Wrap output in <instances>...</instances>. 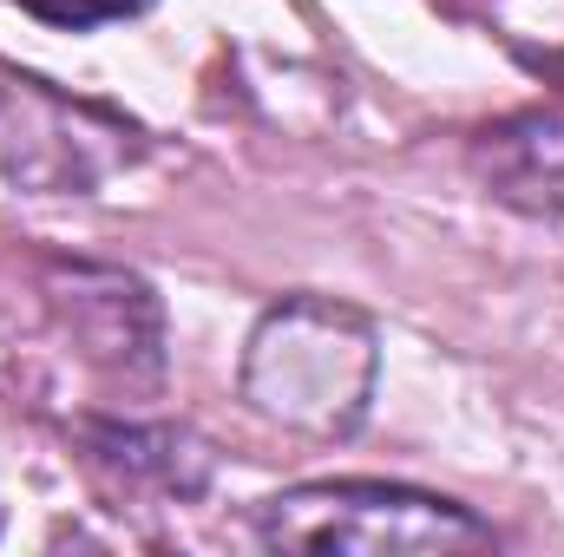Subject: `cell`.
I'll list each match as a JSON object with an SVG mask.
<instances>
[{
  "instance_id": "3957f363",
  "label": "cell",
  "mask_w": 564,
  "mask_h": 557,
  "mask_svg": "<svg viewBox=\"0 0 564 557\" xmlns=\"http://www.w3.org/2000/svg\"><path fill=\"white\" fill-rule=\"evenodd\" d=\"M473 171L486 197L564 223V112H512L473 139Z\"/></svg>"
},
{
  "instance_id": "277c9868",
  "label": "cell",
  "mask_w": 564,
  "mask_h": 557,
  "mask_svg": "<svg viewBox=\"0 0 564 557\" xmlns=\"http://www.w3.org/2000/svg\"><path fill=\"white\" fill-rule=\"evenodd\" d=\"M93 446H99V459L112 466V472H126V479H144V485H158V492H177V499H191L197 485H204V452L184 439V433H171V426H93Z\"/></svg>"
},
{
  "instance_id": "6da1fadb",
  "label": "cell",
  "mask_w": 564,
  "mask_h": 557,
  "mask_svg": "<svg viewBox=\"0 0 564 557\" xmlns=\"http://www.w3.org/2000/svg\"><path fill=\"white\" fill-rule=\"evenodd\" d=\"M375 368H381V348H375L368 315H355L341 302H322V295H289L250 335L243 394L276 426L341 439L368 414Z\"/></svg>"
},
{
  "instance_id": "7a4b0ae2",
  "label": "cell",
  "mask_w": 564,
  "mask_h": 557,
  "mask_svg": "<svg viewBox=\"0 0 564 557\" xmlns=\"http://www.w3.org/2000/svg\"><path fill=\"white\" fill-rule=\"evenodd\" d=\"M257 538L270 551H335V557H446L486 551L492 525L453 499L381 479H328L295 485L257 505Z\"/></svg>"
},
{
  "instance_id": "5b68a950",
  "label": "cell",
  "mask_w": 564,
  "mask_h": 557,
  "mask_svg": "<svg viewBox=\"0 0 564 557\" xmlns=\"http://www.w3.org/2000/svg\"><path fill=\"white\" fill-rule=\"evenodd\" d=\"M26 13L53 20V26H106V20H132L151 0H20Z\"/></svg>"
}]
</instances>
